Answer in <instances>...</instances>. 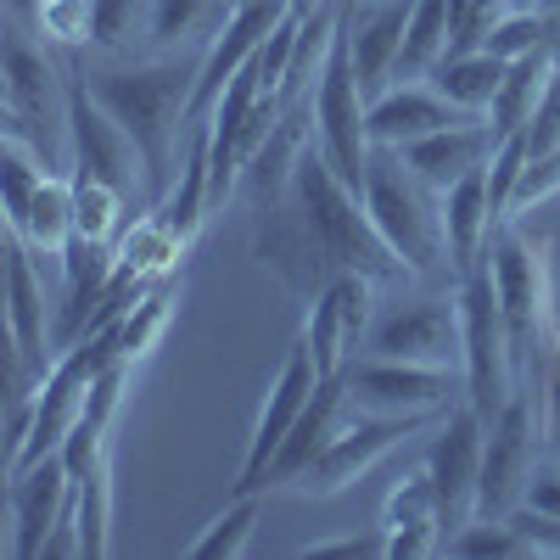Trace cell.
<instances>
[{
    "label": "cell",
    "instance_id": "obj_43",
    "mask_svg": "<svg viewBox=\"0 0 560 560\" xmlns=\"http://www.w3.org/2000/svg\"><path fill=\"white\" fill-rule=\"evenodd\" d=\"M303 555H387V533H370V538H325V544H308Z\"/></svg>",
    "mask_w": 560,
    "mask_h": 560
},
{
    "label": "cell",
    "instance_id": "obj_45",
    "mask_svg": "<svg viewBox=\"0 0 560 560\" xmlns=\"http://www.w3.org/2000/svg\"><path fill=\"white\" fill-rule=\"evenodd\" d=\"M39 7L45 0H12V12H23V18H39Z\"/></svg>",
    "mask_w": 560,
    "mask_h": 560
},
{
    "label": "cell",
    "instance_id": "obj_16",
    "mask_svg": "<svg viewBox=\"0 0 560 560\" xmlns=\"http://www.w3.org/2000/svg\"><path fill=\"white\" fill-rule=\"evenodd\" d=\"M7 504H12V538H7V555L18 560H39L51 527L62 522V510L73 504V477H68V459L62 454H45L34 465L7 482Z\"/></svg>",
    "mask_w": 560,
    "mask_h": 560
},
{
    "label": "cell",
    "instance_id": "obj_7",
    "mask_svg": "<svg viewBox=\"0 0 560 560\" xmlns=\"http://www.w3.org/2000/svg\"><path fill=\"white\" fill-rule=\"evenodd\" d=\"M538 420H533V393L516 387L504 409L488 420V448H482V482H477V516H516L527 482L538 471Z\"/></svg>",
    "mask_w": 560,
    "mask_h": 560
},
{
    "label": "cell",
    "instance_id": "obj_37",
    "mask_svg": "<svg viewBox=\"0 0 560 560\" xmlns=\"http://www.w3.org/2000/svg\"><path fill=\"white\" fill-rule=\"evenodd\" d=\"M555 23H560V12H510L493 34H488V45L482 51L488 57H499V62H516V57H527V51H544V45H555Z\"/></svg>",
    "mask_w": 560,
    "mask_h": 560
},
{
    "label": "cell",
    "instance_id": "obj_26",
    "mask_svg": "<svg viewBox=\"0 0 560 560\" xmlns=\"http://www.w3.org/2000/svg\"><path fill=\"white\" fill-rule=\"evenodd\" d=\"M185 247H191V242H185L179 230L168 224V213H163V208H152V213H140V219L124 230L113 253H118V264H124V269H135L140 280H152V287H158V280L185 258Z\"/></svg>",
    "mask_w": 560,
    "mask_h": 560
},
{
    "label": "cell",
    "instance_id": "obj_27",
    "mask_svg": "<svg viewBox=\"0 0 560 560\" xmlns=\"http://www.w3.org/2000/svg\"><path fill=\"white\" fill-rule=\"evenodd\" d=\"M12 236H23L45 258H68V247L79 242V230H73V179L45 174V185H39L34 202H28L23 230H12Z\"/></svg>",
    "mask_w": 560,
    "mask_h": 560
},
{
    "label": "cell",
    "instance_id": "obj_18",
    "mask_svg": "<svg viewBox=\"0 0 560 560\" xmlns=\"http://www.w3.org/2000/svg\"><path fill=\"white\" fill-rule=\"evenodd\" d=\"M348 409V387H342V376H331V382H319L314 387V398H308V409L298 415V427L287 432V443L275 448V459L264 465V488H298V477L308 471V465L337 443V415Z\"/></svg>",
    "mask_w": 560,
    "mask_h": 560
},
{
    "label": "cell",
    "instance_id": "obj_32",
    "mask_svg": "<svg viewBox=\"0 0 560 560\" xmlns=\"http://www.w3.org/2000/svg\"><path fill=\"white\" fill-rule=\"evenodd\" d=\"M443 549L465 555V560H522V555H538L516 516H477V522H465L454 538H443Z\"/></svg>",
    "mask_w": 560,
    "mask_h": 560
},
{
    "label": "cell",
    "instance_id": "obj_8",
    "mask_svg": "<svg viewBox=\"0 0 560 560\" xmlns=\"http://www.w3.org/2000/svg\"><path fill=\"white\" fill-rule=\"evenodd\" d=\"M482 448H488V420L465 398L459 409H448L438 420V438L427 454V471L438 488V516H443V538H454L465 522H477V482H482Z\"/></svg>",
    "mask_w": 560,
    "mask_h": 560
},
{
    "label": "cell",
    "instance_id": "obj_34",
    "mask_svg": "<svg viewBox=\"0 0 560 560\" xmlns=\"http://www.w3.org/2000/svg\"><path fill=\"white\" fill-rule=\"evenodd\" d=\"M118 213H124V191H113V185L90 179V174H73V230H79V242L113 247Z\"/></svg>",
    "mask_w": 560,
    "mask_h": 560
},
{
    "label": "cell",
    "instance_id": "obj_6",
    "mask_svg": "<svg viewBox=\"0 0 560 560\" xmlns=\"http://www.w3.org/2000/svg\"><path fill=\"white\" fill-rule=\"evenodd\" d=\"M348 404L359 415H432L448 409L454 393H465L459 364H415V359H359L342 370Z\"/></svg>",
    "mask_w": 560,
    "mask_h": 560
},
{
    "label": "cell",
    "instance_id": "obj_3",
    "mask_svg": "<svg viewBox=\"0 0 560 560\" xmlns=\"http://www.w3.org/2000/svg\"><path fill=\"white\" fill-rule=\"evenodd\" d=\"M364 208H370V219H376V230H382V242L398 253V264L409 275H432L448 258L443 191L432 197V185L420 179L404 158H370Z\"/></svg>",
    "mask_w": 560,
    "mask_h": 560
},
{
    "label": "cell",
    "instance_id": "obj_44",
    "mask_svg": "<svg viewBox=\"0 0 560 560\" xmlns=\"http://www.w3.org/2000/svg\"><path fill=\"white\" fill-rule=\"evenodd\" d=\"M287 7H292V18H314V12L325 7V0H287Z\"/></svg>",
    "mask_w": 560,
    "mask_h": 560
},
{
    "label": "cell",
    "instance_id": "obj_21",
    "mask_svg": "<svg viewBox=\"0 0 560 560\" xmlns=\"http://www.w3.org/2000/svg\"><path fill=\"white\" fill-rule=\"evenodd\" d=\"M382 533H387V560H420V555L443 549L438 488H432V471H427V465H420V471H409V477L387 493Z\"/></svg>",
    "mask_w": 560,
    "mask_h": 560
},
{
    "label": "cell",
    "instance_id": "obj_1",
    "mask_svg": "<svg viewBox=\"0 0 560 560\" xmlns=\"http://www.w3.org/2000/svg\"><path fill=\"white\" fill-rule=\"evenodd\" d=\"M84 90L124 124V135L140 147V163H147L140 179H147V191L168 197V185H174V140H179V124L191 118L197 68H185V62L107 68V73H84Z\"/></svg>",
    "mask_w": 560,
    "mask_h": 560
},
{
    "label": "cell",
    "instance_id": "obj_17",
    "mask_svg": "<svg viewBox=\"0 0 560 560\" xmlns=\"http://www.w3.org/2000/svg\"><path fill=\"white\" fill-rule=\"evenodd\" d=\"M34 247L23 236H12L7 247V337H12V353L23 359V370L34 382L51 376V364H57V348H51V303H45V287H39V275H34Z\"/></svg>",
    "mask_w": 560,
    "mask_h": 560
},
{
    "label": "cell",
    "instance_id": "obj_25",
    "mask_svg": "<svg viewBox=\"0 0 560 560\" xmlns=\"http://www.w3.org/2000/svg\"><path fill=\"white\" fill-rule=\"evenodd\" d=\"M555 62H560L555 45H544V51H527V57H516V62H504V84H499V96H493V107H488L493 140H510V135L527 129L533 107L544 102V84H549Z\"/></svg>",
    "mask_w": 560,
    "mask_h": 560
},
{
    "label": "cell",
    "instance_id": "obj_47",
    "mask_svg": "<svg viewBox=\"0 0 560 560\" xmlns=\"http://www.w3.org/2000/svg\"><path fill=\"white\" fill-rule=\"evenodd\" d=\"M544 12H560V0H544Z\"/></svg>",
    "mask_w": 560,
    "mask_h": 560
},
{
    "label": "cell",
    "instance_id": "obj_11",
    "mask_svg": "<svg viewBox=\"0 0 560 560\" xmlns=\"http://www.w3.org/2000/svg\"><path fill=\"white\" fill-rule=\"evenodd\" d=\"M319 382L325 376H319V364H314V348H308V337H298L287 348V359H280L269 393H264L258 427H253V443H247V459H242V477H236V488H230V493H264V465L275 459L280 443H287V432L298 427V415L308 409V398H314Z\"/></svg>",
    "mask_w": 560,
    "mask_h": 560
},
{
    "label": "cell",
    "instance_id": "obj_13",
    "mask_svg": "<svg viewBox=\"0 0 560 560\" xmlns=\"http://www.w3.org/2000/svg\"><path fill=\"white\" fill-rule=\"evenodd\" d=\"M62 124H68L73 174H90V179H102V185H113V191L129 197V191H135V168L147 174V163H140V147L124 135V124L84 90V79L68 84V113H62Z\"/></svg>",
    "mask_w": 560,
    "mask_h": 560
},
{
    "label": "cell",
    "instance_id": "obj_35",
    "mask_svg": "<svg viewBox=\"0 0 560 560\" xmlns=\"http://www.w3.org/2000/svg\"><path fill=\"white\" fill-rule=\"evenodd\" d=\"M168 325H174V287H152L147 298H140V303L118 319V348H124V359L140 364V359L163 342Z\"/></svg>",
    "mask_w": 560,
    "mask_h": 560
},
{
    "label": "cell",
    "instance_id": "obj_5",
    "mask_svg": "<svg viewBox=\"0 0 560 560\" xmlns=\"http://www.w3.org/2000/svg\"><path fill=\"white\" fill-rule=\"evenodd\" d=\"M459 325H465V398L482 420L504 409L510 387V364H516V342H510V319L493 287V269L477 264L459 287Z\"/></svg>",
    "mask_w": 560,
    "mask_h": 560
},
{
    "label": "cell",
    "instance_id": "obj_22",
    "mask_svg": "<svg viewBox=\"0 0 560 560\" xmlns=\"http://www.w3.org/2000/svg\"><path fill=\"white\" fill-rule=\"evenodd\" d=\"M448 124H459V107L443 102L432 84H398V90L370 102V140L387 147V152L409 147V140H420V135H438Z\"/></svg>",
    "mask_w": 560,
    "mask_h": 560
},
{
    "label": "cell",
    "instance_id": "obj_2",
    "mask_svg": "<svg viewBox=\"0 0 560 560\" xmlns=\"http://www.w3.org/2000/svg\"><path fill=\"white\" fill-rule=\"evenodd\" d=\"M292 202L303 208V219L314 230V247H319L325 264H331V275L359 269L370 280H387V275L404 269L398 253L382 242V230H376V219H370L364 197L331 168L325 152H303L298 179H292Z\"/></svg>",
    "mask_w": 560,
    "mask_h": 560
},
{
    "label": "cell",
    "instance_id": "obj_39",
    "mask_svg": "<svg viewBox=\"0 0 560 560\" xmlns=\"http://www.w3.org/2000/svg\"><path fill=\"white\" fill-rule=\"evenodd\" d=\"M96 23V0H45L39 7V34L57 45H79Z\"/></svg>",
    "mask_w": 560,
    "mask_h": 560
},
{
    "label": "cell",
    "instance_id": "obj_10",
    "mask_svg": "<svg viewBox=\"0 0 560 560\" xmlns=\"http://www.w3.org/2000/svg\"><path fill=\"white\" fill-rule=\"evenodd\" d=\"M488 269H493V287L510 319V342H516V359L533 348V337L544 331L549 319V258L544 242L522 236L516 224H499L493 230V247H488Z\"/></svg>",
    "mask_w": 560,
    "mask_h": 560
},
{
    "label": "cell",
    "instance_id": "obj_23",
    "mask_svg": "<svg viewBox=\"0 0 560 560\" xmlns=\"http://www.w3.org/2000/svg\"><path fill=\"white\" fill-rule=\"evenodd\" d=\"M493 208H488V168L465 174L459 185L443 191V236H448V258L459 269V280L471 275L477 264H488L493 247Z\"/></svg>",
    "mask_w": 560,
    "mask_h": 560
},
{
    "label": "cell",
    "instance_id": "obj_4",
    "mask_svg": "<svg viewBox=\"0 0 560 560\" xmlns=\"http://www.w3.org/2000/svg\"><path fill=\"white\" fill-rule=\"evenodd\" d=\"M314 129H319V152L331 158V168L364 197V174H370V102L359 90V73H353V39H348V23L337 28L331 39V57H325V73L314 84Z\"/></svg>",
    "mask_w": 560,
    "mask_h": 560
},
{
    "label": "cell",
    "instance_id": "obj_33",
    "mask_svg": "<svg viewBox=\"0 0 560 560\" xmlns=\"http://www.w3.org/2000/svg\"><path fill=\"white\" fill-rule=\"evenodd\" d=\"M147 18H152V34H158L163 45L191 39V34L213 39V34L230 23V0H152Z\"/></svg>",
    "mask_w": 560,
    "mask_h": 560
},
{
    "label": "cell",
    "instance_id": "obj_42",
    "mask_svg": "<svg viewBox=\"0 0 560 560\" xmlns=\"http://www.w3.org/2000/svg\"><path fill=\"white\" fill-rule=\"evenodd\" d=\"M527 510H538V516H549V522H560V471H533V482H527V499H522Z\"/></svg>",
    "mask_w": 560,
    "mask_h": 560
},
{
    "label": "cell",
    "instance_id": "obj_24",
    "mask_svg": "<svg viewBox=\"0 0 560 560\" xmlns=\"http://www.w3.org/2000/svg\"><path fill=\"white\" fill-rule=\"evenodd\" d=\"M404 28H409V7H382V12H370L359 28H353V18H348V39H353V73H359L364 102L387 96V79H398Z\"/></svg>",
    "mask_w": 560,
    "mask_h": 560
},
{
    "label": "cell",
    "instance_id": "obj_29",
    "mask_svg": "<svg viewBox=\"0 0 560 560\" xmlns=\"http://www.w3.org/2000/svg\"><path fill=\"white\" fill-rule=\"evenodd\" d=\"M443 57H448V0H415L398 51V79H432Z\"/></svg>",
    "mask_w": 560,
    "mask_h": 560
},
{
    "label": "cell",
    "instance_id": "obj_9",
    "mask_svg": "<svg viewBox=\"0 0 560 560\" xmlns=\"http://www.w3.org/2000/svg\"><path fill=\"white\" fill-rule=\"evenodd\" d=\"M448 409H432V415H359L348 432H337V443L325 448L308 471L298 477V488L292 493H303V499H331V493H342V488H353L370 465H376L382 454H393L398 443H409L415 432H427V427H438Z\"/></svg>",
    "mask_w": 560,
    "mask_h": 560
},
{
    "label": "cell",
    "instance_id": "obj_28",
    "mask_svg": "<svg viewBox=\"0 0 560 560\" xmlns=\"http://www.w3.org/2000/svg\"><path fill=\"white\" fill-rule=\"evenodd\" d=\"M499 84H504V62L488 57V51L443 57V62L432 68V90H438L443 102H454L459 113H482V107H493Z\"/></svg>",
    "mask_w": 560,
    "mask_h": 560
},
{
    "label": "cell",
    "instance_id": "obj_20",
    "mask_svg": "<svg viewBox=\"0 0 560 560\" xmlns=\"http://www.w3.org/2000/svg\"><path fill=\"white\" fill-rule=\"evenodd\" d=\"M493 147L499 140H493L488 124H448L438 135H420V140H409V147H398V158L427 179L432 191H448V185H459L465 174L488 168Z\"/></svg>",
    "mask_w": 560,
    "mask_h": 560
},
{
    "label": "cell",
    "instance_id": "obj_30",
    "mask_svg": "<svg viewBox=\"0 0 560 560\" xmlns=\"http://www.w3.org/2000/svg\"><path fill=\"white\" fill-rule=\"evenodd\" d=\"M73 510H79V533H84V560H102L113 549V465H107V454L73 482Z\"/></svg>",
    "mask_w": 560,
    "mask_h": 560
},
{
    "label": "cell",
    "instance_id": "obj_38",
    "mask_svg": "<svg viewBox=\"0 0 560 560\" xmlns=\"http://www.w3.org/2000/svg\"><path fill=\"white\" fill-rule=\"evenodd\" d=\"M522 168H527V140H522V135L499 140L493 158H488V208H493V224L510 219V202H516Z\"/></svg>",
    "mask_w": 560,
    "mask_h": 560
},
{
    "label": "cell",
    "instance_id": "obj_31",
    "mask_svg": "<svg viewBox=\"0 0 560 560\" xmlns=\"http://www.w3.org/2000/svg\"><path fill=\"white\" fill-rule=\"evenodd\" d=\"M253 533H258V493H236L230 510H219V516L185 544V555L191 560H236V555H247Z\"/></svg>",
    "mask_w": 560,
    "mask_h": 560
},
{
    "label": "cell",
    "instance_id": "obj_12",
    "mask_svg": "<svg viewBox=\"0 0 560 560\" xmlns=\"http://www.w3.org/2000/svg\"><path fill=\"white\" fill-rule=\"evenodd\" d=\"M376 287H382V280H370V275H359V269H342L331 287L308 303L303 337H308V348H314V364H319L325 382L342 376L348 359H353V348L370 337V325H376Z\"/></svg>",
    "mask_w": 560,
    "mask_h": 560
},
{
    "label": "cell",
    "instance_id": "obj_46",
    "mask_svg": "<svg viewBox=\"0 0 560 560\" xmlns=\"http://www.w3.org/2000/svg\"><path fill=\"white\" fill-rule=\"evenodd\" d=\"M510 7H516V12H538V7H544V0H510Z\"/></svg>",
    "mask_w": 560,
    "mask_h": 560
},
{
    "label": "cell",
    "instance_id": "obj_40",
    "mask_svg": "<svg viewBox=\"0 0 560 560\" xmlns=\"http://www.w3.org/2000/svg\"><path fill=\"white\" fill-rule=\"evenodd\" d=\"M522 140H527V158H544V152H555V147H560V62H555L549 84H544V102L533 107V118H527Z\"/></svg>",
    "mask_w": 560,
    "mask_h": 560
},
{
    "label": "cell",
    "instance_id": "obj_14",
    "mask_svg": "<svg viewBox=\"0 0 560 560\" xmlns=\"http://www.w3.org/2000/svg\"><path fill=\"white\" fill-rule=\"evenodd\" d=\"M364 353L376 359H415V364H459L465 370V325H459V298H427L393 308L387 319L370 325Z\"/></svg>",
    "mask_w": 560,
    "mask_h": 560
},
{
    "label": "cell",
    "instance_id": "obj_15",
    "mask_svg": "<svg viewBox=\"0 0 560 560\" xmlns=\"http://www.w3.org/2000/svg\"><path fill=\"white\" fill-rule=\"evenodd\" d=\"M292 7L287 0H236V12H230V23L208 39V57L197 62V96H191V124H202L213 113V102L224 96V84L236 79L258 51L264 39L280 28V18H287Z\"/></svg>",
    "mask_w": 560,
    "mask_h": 560
},
{
    "label": "cell",
    "instance_id": "obj_36",
    "mask_svg": "<svg viewBox=\"0 0 560 560\" xmlns=\"http://www.w3.org/2000/svg\"><path fill=\"white\" fill-rule=\"evenodd\" d=\"M45 185V163L28 152L23 135H7V152H0V197H7V230H23L28 202Z\"/></svg>",
    "mask_w": 560,
    "mask_h": 560
},
{
    "label": "cell",
    "instance_id": "obj_19",
    "mask_svg": "<svg viewBox=\"0 0 560 560\" xmlns=\"http://www.w3.org/2000/svg\"><path fill=\"white\" fill-rule=\"evenodd\" d=\"M0 90H7V124H12V135H23L28 124H51L57 113H68L51 57H45L23 28L7 34V84H0Z\"/></svg>",
    "mask_w": 560,
    "mask_h": 560
},
{
    "label": "cell",
    "instance_id": "obj_41",
    "mask_svg": "<svg viewBox=\"0 0 560 560\" xmlns=\"http://www.w3.org/2000/svg\"><path fill=\"white\" fill-rule=\"evenodd\" d=\"M140 23V0H96V23H90V39L107 45V51H118V45L135 34Z\"/></svg>",
    "mask_w": 560,
    "mask_h": 560
}]
</instances>
